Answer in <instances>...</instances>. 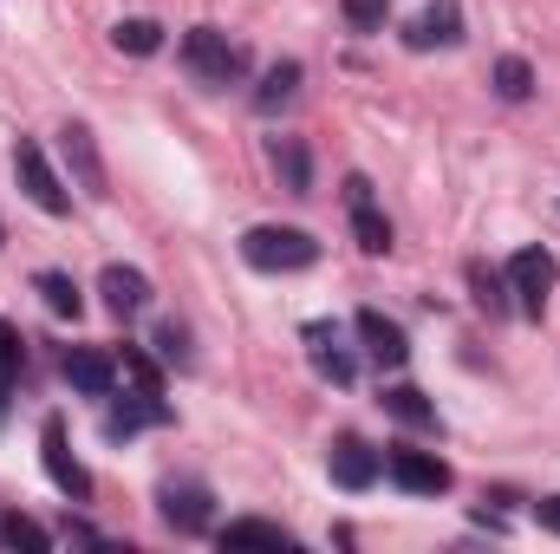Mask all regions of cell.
Here are the masks:
<instances>
[{
    "instance_id": "25",
    "label": "cell",
    "mask_w": 560,
    "mask_h": 554,
    "mask_svg": "<svg viewBox=\"0 0 560 554\" xmlns=\"http://www.w3.org/2000/svg\"><path fill=\"white\" fill-rule=\"evenodd\" d=\"M125 379L138 385V399H156V392H163V379H156V366L143 359L138 346H125Z\"/></svg>"
},
{
    "instance_id": "30",
    "label": "cell",
    "mask_w": 560,
    "mask_h": 554,
    "mask_svg": "<svg viewBox=\"0 0 560 554\" xmlns=\"http://www.w3.org/2000/svg\"><path fill=\"white\" fill-rule=\"evenodd\" d=\"M541 529H548V535H560V496H548V503H541Z\"/></svg>"
},
{
    "instance_id": "2",
    "label": "cell",
    "mask_w": 560,
    "mask_h": 554,
    "mask_svg": "<svg viewBox=\"0 0 560 554\" xmlns=\"http://www.w3.org/2000/svg\"><path fill=\"white\" fill-rule=\"evenodd\" d=\"M183 66H189L202 85H229L235 66H242V53L229 46L222 26H189V33H183Z\"/></svg>"
},
{
    "instance_id": "12",
    "label": "cell",
    "mask_w": 560,
    "mask_h": 554,
    "mask_svg": "<svg viewBox=\"0 0 560 554\" xmlns=\"http://www.w3.org/2000/svg\"><path fill=\"white\" fill-rule=\"evenodd\" d=\"M163 522L183 529V535L209 529V489L202 483H163Z\"/></svg>"
},
{
    "instance_id": "29",
    "label": "cell",
    "mask_w": 560,
    "mask_h": 554,
    "mask_svg": "<svg viewBox=\"0 0 560 554\" xmlns=\"http://www.w3.org/2000/svg\"><path fill=\"white\" fill-rule=\"evenodd\" d=\"M20 359H26V346H20V333L0 320V372H20Z\"/></svg>"
},
{
    "instance_id": "31",
    "label": "cell",
    "mask_w": 560,
    "mask_h": 554,
    "mask_svg": "<svg viewBox=\"0 0 560 554\" xmlns=\"http://www.w3.org/2000/svg\"><path fill=\"white\" fill-rule=\"evenodd\" d=\"M7 379H13V372H0V417H7Z\"/></svg>"
},
{
    "instance_id": "23",
    "label": "cell",
    "mask_w": 560,
    "mask_h": 554,
    "mask_svg": "<svg viewBox=\"0 0 560 554\" xmlns=\"http://www.w3.org/2000/svg\"><path fill=\"white\" fill-rule=\"evenodd\" d=\"M495 92H502L509 105H522V99L535 92V72H528V59H502V66H495Z\"/></svg>"
},
{
    "instance_id": "18",
    "label": "cell",
    "mask_w": 560,
    "mask_h": 554,
    "mask_svg": "<svg viewBox=\"0 0 560 554\" xmlns=\"http://www.w3.org/2000/svg\"><path fill=\"white\" fill-rule=\"evenodd\" d=\"M112 46L131 53V59H150V53L163 46V26H156V20H118V26H112Z\"/></svg>"
},
{
    "instance_id": "14",
    "label": "cell",
    "mask_w": 560,
    "mask_h": 554,
    "mask_svg": "<svg viewBox=\"0 0 560 554\" xmlns=\"http://www.w3.org/2000/svg\"><path fill=\"white\" fill-rule=\"evenodd\" d=\"M306 346H313V366H319V379H332V385H352V353L339 346V333H332V326H306Z\"/></svg>"
},
{
    "instance_id": "17",
    "label": "cell",
    "mask_w": 560,
    "mask_h": 554,
    "mask_svg": "<svg viewBox=\"0 0 560 554\" xmlns=\"http://www.w3.org/2000/svg\"><path fill=\"white\" fill-rule=\"evenodd\" d=\"M163 405H156V399H138V405H112V412H105V437H138L143 424H163Z\"/></svg>"
},
{
    "instance_id": "21",
    "label": "cell",
    "mask_w": 560,
    "mask_h": 554,
    "mask_svg": "<svg viewBox=\"0 0 560 554\" xmlns=\"http://www.w3.org/2000/svg\"><path fill=\"white\" fill-rule=\"evenodd\" d=\"M39 300H46L59 320H79V307H85V300H79V280L59 275V268H46V275H39Z\"/></svg>"
},
{
    "instance_id": "26",
    "label": "cell",
    "mask_w": 560,
    "mask_h": 554,
    "mask_svg": "<svg viewBox=\"0 0 560 554\" xmlns=\"http://www.w3.org/2000/svg\"><path fill=\"white\" fill-rule=\"evenodd\" d=\"M275 157H280V170H287V189L306 196V189H313V176H306V150H300V143H280Z\"/></svg>"
},
{
    "instance_id": "19",
    "label": "cell",
    "mask_w": 560,
    "mask_h": 554,
    "mask_svg": "<svg viewBox=\"0 0 560 554\" xmlns=\"http://www.w3.org/2000/svg\"><path fill=\"white\" fill-rule=\"evenodd\" d=\"M385 412L398 417V424H411V430H430L436 424V412H430V399H423L418 385H392L385 392Z\"/></svg>"
},
{
    "instance_id": "4",
    "label": "cell",
    "mask_w": 560,
    "mask_h": 554,
    "mask_svg": "<svg viewBox=\"0 0 560 554\" xmlns=\"http://www.w3.org/2000/svg\"><path fill=\"white\" fill-rule=\"evenodd\" d=\"M502 280H509V293H522V313H541L548 293H555V280H560V262L548 255V249H522Z\"/></svg>"
},
{
    "instance_id": "8",
    "label": "cell",
    "mask_w": 560,
    "mask_h": 554,
    "mask_svg": "<svg viewBox=\"0 0 560 554\" xmlns=\"http://www.w3.org/2000/svg\"><path fill=\"white\" fill-rule=\"evenodd\" d=\"M352 326H359V339H365V353H372L378 366H405V359H411V339H405V326H398V320H385L378 307H365Z\"/></svg>"
},
{
    "instance_id": "15",
    "label": "cell",
    "mask_w": 560,
    "mask_h": 554,
    "mask_svg": "<svg viewBox=\"0 0 560 554\" xmlns=\"http://www.w3.org/2000/svg\"><path fill=\"white\" fill-rule=\"evenodd\" d=\"M59 143H66V157H72V170H79L85 196H105V170H98V150H92V131H85V125H66V131H59Z\"/></svg>"
},
{
    "instance_id": "10",
    "label": "cell",
    "mask_w": 560,
    "mask_h": 554,
    "mask_svg": "<svg viewBox=\"0 0 560 554\" xmlns=\"http://www.w3.org/2000/svg\"><path fill=\"white\" fill-rule=\"evenodd\" d=\"M326 463H332V483H339V489H372V483H378V450L359 443V437H339Z\"/></svg>"
},
{
    "instance_id": "27",
    "label": "cell",
    "mask_w": 560,
    "mask_h": 554,
    "mask_svg": "<svg viewBox=\"0 0 560 554\" xmlns=\"http://www.w3.org/2000/svg\"><path fill=\"white\" fill-rule=\"evenodd\" d=\"M156 353H163L170 366H189V333H183L176 320H163V326H156Z\"/></svg>"
},
{
    "instance_id": "13",
    "label": "cell",
    "mask_w": 560,
    "mask_h": 554,
    "mask_svg": "<svg viewBox=\"0 0 560 554\" xmlns=\"http://www.w3.org/2000/svg\"><path fill=\"white\" fill-rule=\"evenodd\" d=\"M98 293H105V307H112L118 320H131V313L150 307V280H143L138 268H105V275H98Z\"/></svg>"
},
{
    "instance_id": "11",
    "label": "cell",
    "mask_w": 560,
    "mask_h": 554,
    "mask_svg": "<svg viewBox=\"0 0 560 554\" xmlns=\"http://www.w3.org/2000/svg\"><path fill=\"white\" fill-rule=\"evenodd\" d=\"M66 379H72V392H85V399H112V385H118V359L79 346V353H66Z\"/></svg>"
},
{
    "instance_id": "22",
    "label": "cell",
    "mask_w": 560,
    "mask_h": 554,
    "mask_svg": "<svg viewBox=\"0 0 560 554\" xmlns=\"http://www.w3.org/2000/svg\"><path fill=\"white\" fill-rule=\"evenodd\" d=\"M469 287H476V307H482V313H509V280H502V275H489L482 262L469 268Z\"/></svg>"
},
{
    "instance_id": "24",
    "label": "cell",
    "mask_w": 560,
    "mask_h": 554,
    "mask_svg": "<svg viewBox=\"0 0 560 554\" xmlns=\"http://www.w3.org/2000/svg\"><path fill=\"white\" fill-rule=\"evenodd\" d=\"M0 535H7L13 549H33V554H46V549H52V535H46L39 522H26V516H7V522H0Z\"/></svg>"
},
{
    "instance_id": "3",
    "label": "cell",
    "mask_w": 560,
    "mask_h": 554,
    "mask_svg": "<svg viewBox=\"0 0 560 554\" xmlns=\"http://www.w3.org/2000/svg\"><path fill=\"white\" fill-rule=\"evenodd\" d=\"M13 176H20V189H26L33 209H46V216H66V209H72V196H66V183L52 176V163H46L39 143H13Z\"/></svg>"
},
{
    "instance_id": "5",
    "label": "cell",
    "mask_w": 560,
    "mask_h": 554,
    "mask_svg": "<svg viewBox=\"0 0 560 554\" xmlns=\"http://www.w3.org/2000/svg\"><path fill=\"white\" fill-rule=\"evenodd\" d=\"M39 450H46V476H52L72 503H85V496H92V476H85V463L72 457V443H66V424H59V417H46Z\"/></svg>"
},
{
    "instance_id": "16",
    "label": "cell",
    "mask_w": 560,
    "mask_h": 554,
    "mask_svg": "<svg viewBox=\"0 0 560 554\" xmlns=\"http://www.w3.org/2000/svg\"><path fill=\"white\" fill-rule=\"evenodd\" d=\"M222 549H275V554H287L293 535H287L280 522H229V529H222Z\"/></svg>"
},
{
    "instance_id": "9",
    "label": "cell",
    "mask_w": 560,
    "mask_h": 554,
    "mask_svg": "<svg viewBox=\"0 0 560 554\" xmlns=\"http://www.w3.org/2000/svg\"><path fill=\"white\" fill-rule=\"evenodd\" d=\"M405 39H411L418 53H430V46H456V39H463V7H456V0H430L418 20L405 26Z\"/></svg>"
},
{
    "instance_id": "7",
    "label": "cell",
    "mask_w": 560,
    "mask_h": 554,
    "mask_svg": "<svg viewBox=\"0 0 560 554\" xmlns=\"http://www.w3.org/2000/svg\"><path fill=\"white\" fill-rule=\"evenodd\" d=\"M392 483L411 496H443L450 489V463L436 450H392Z\"/></svg>"
},
{
    "instance_id": "6",
    "label": "cell",
    "mask_w": 560,
    "mask_h": 554,
    "mask_svg": "<svg viewBox=\"0 0 560 554\" xmlns=\"http://www.w3.org/2000/svg\"><path fill=\"white\" fill-rule=\"evenodd\" d=\"M346 209H352V235H359V249H365V255H392V222L378 216V203H372V183H365V176H352V183H346Z\"/></svg>"
},
{
    "instance_id": "20",
    "label": "cell",
    "mask_w": 560,
    "mask_h": 554,
    "mask_svg": "<svg viewBox=\"0 0 560 554\" xmlns=\"http://www.w3.org/2000/svg\"><path fill=\"white\" fill-rule=\"evenodd\" d=\"M293 92H300V66H293V59H280V66H268V79H261L255 105H261V112H280V105H293Z\"/></svg>"
},
{
    "instance_id": "28",
    "label": "cell",
    "mask_w": 560,
    "mask_h": 554,
    "mask_svg": "<svg viewBox=\"0 0 560 554\" xmlns=\"http://www.w3.org/2000/svg\"><path fill=\"white\" fill-rule=\"evenodd\" d=\"M352 26H385V0H339Z\"/></svg>"
},
{
    "instance_id": "1",
    "label": "cell",
    "mask_w": 560,
    "mask_h": 554,
    "mask_svg": "<svg viewBox=\"0 0 560 554\" xmlns=\"http://www.w3.org/2000/svg\"><path fill=\"white\" fill-rule=\"evenodd\" d=\"M242 255H248V268H261V275H293V268H313V262H319V242H313L306 229H275V222H261V229L242 235Z\"/></svg>"
}]
</instances>
